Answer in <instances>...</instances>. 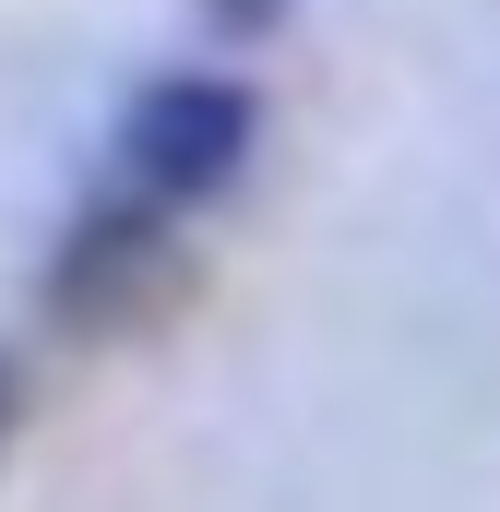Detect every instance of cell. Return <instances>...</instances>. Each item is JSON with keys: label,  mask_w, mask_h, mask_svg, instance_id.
Masks as SVG:
<instances>
[{"label": "cell", "mask_w": 500, "mask_h": 512, "mask_svg": "<svg viewBox=\"0 0 500 512\" xmlns=\"http://www.w3.org/2000/svg\"><path fill=\"white\" fill-rule=\"evenodd\" d=\"M250 155V96L215 72H179V84H143V108L120 131V167L143 203H203L227 167Z\"/></svg>", "instance_id": "6da1fadb"}, {"label": "cell", "mask_w": 500, "mask_h": 512, "mask_svg": "<svg viewBox=\"0 0 500 512\" xmlns=\"http://www.w3.org/2000/svg\"><path fill=\"white\" fill-rule=\"evenodd\" d=\"M155 274H167V251H155V203H108V215H84V239L60 251L48 298H60V322L108 334V322H131V310L155 298Z\"/></svg>", "instance_id": "7a4b0ae2"}]
</instances>
